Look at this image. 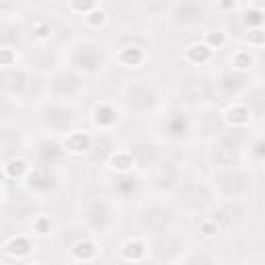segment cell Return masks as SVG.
Masks as SVG:
<instances>
[{
    "mask_svg": "<svg viewBox=\"0 0 265 265\" xmlns=\"http://www.w3.org/2000/svg\"><path fill=\"white\" fill-rule=\"evenodd\" d=\"M246 42H249L251 46H261V44H265V31L259 29V27H255L253 31H249V35H246Z\"/></svg>",
    "mask_w": 265,
    "mask_h": 265,
    "instance_id": "obj_22",
    "label": "cell"
},
{
    "mask_svg": "<svg viewBox=\"0 0 265 265\" xmlns=\"http://www.w3.org/2000/svg\"><path fill=\"white\" fill-rule=\"evenodd\" d=\"M29 187L35 191H46L52 187V176L46 170H35L29 176Z\"/></svg>",
    "mask_w": 265,
    "mask_h": 265,
    "instance_id": "obj_12",
    "label": "cell"
},
{
    "mask_svg": "<svg viewBox=\"0 0 265 265\" xmlns=\"http://www.w3.org/2000/svg\"><path fill=\"white\" fill-rule=\"evenodd\" d=\"M199 232L205 236V238H209V236H214L216 232H218V222L211 218V220H203L201 224H199Z\"/></svg>",
    "mask_w": 265,
    "mask_h": 265,
    "instance_id": "obj_20",
    "label": "cell"
},
{
    "mask_svg": "<svg viewBox=\"0 0 265 265\" xmlns=\"http://www.w3.org/2000/svg\"><path fill=\"white\" fill-rule=\"evenodd\" d=\"M255 7L257 9H265V0H255Z\"/></svg>",
    "mask_w": 265,
    "mask_h": 265,
    "instance_id": "obj_32",
    "label": "cell"
},
{
    "mask_svg": "<svg viewBox=\"0 0 265 265\" xmlns=\"http://www.w3.org/2000/svg\"><path fill=\"white\" fill-rule=\"evenodd\" d=\"M96 253H98L96 244L90 242V240H79V242L73 246V255H75V259H79V261H92V259L96 257Z\"/></svg>",
    "mask_w": 265,
    "mask_h": 265,
    "instance_id": "obj_11",
    "label": "cell"
},
{
    "mask_svg": "<svg viewBox=\"0 0 265 265\" xmlns=\"http://www.w3.org/2000/svg\"><path fill=\"white\" fill-rule=\"evenodd\" d=\"M46 125H50L52 129H66L70 125V112H66L64 108H58V106H54V108H50L46 112Z\"/></svg>",
    "mask_w": 265,
    "mask_h": 265,
    "instance_id": "obj_4",
    "label": "cell"
},
{
    "mask_svg": "<svg viewBox=\"0 0 265 265\" xmlns=\"http://www.w3.org/2000/svg\"><path fill=\"white\" fill-rule=\"evenodd\" d=\"M100 62V56H98V50L92 48V46H83L79 52H77V64L85 70V73H94L96 66Z\"/></svg>",
    "mask_w": 265,
    "mask_h": 265,
    "instance_id": "obj_2",
    "label": "cell"
},
{
    "mask_svg": "<svg viewBox=\"0 0 265 265\" xmlns=\"http://www.w3.org/2000/svg\"><path fill=\"white\" fill-rule=\"evenodd\" d=\"M60 155V149H58V145H54V143H44L42 145V157H44V160L48 162H52V160H54V157H58Z\"/></svg>",
    "mask_w": 265,
    "mask_h": 265,
    "instance_id": "obj_21",
    "label": "cell"
},
{
    "mask_svg": "<svg viewBox=\"0 0 265 265\" xmlns=\"http://www.w3.org/2000/svg\"><path fill=\"white\" fill-rule=\"evenodd\" d=\"M31 251V242L25 238V236H13L5 242V253L9 257H25L27 253Z\"/></svg>",
    "mask_w": 265,
    "mask_h": 265,
    "instance_id": "obj_3",
    "label": "cell"
},
{
    "mask_svg": "<svg viewBox=\"0 0 265 265\" xmlns=\"http://www.w3.org/2000/svg\"><path fill=\"white\" fill-rule=\"evenodd\" d=\"M104 19H106V15L102 11H90V15H87V23L90 25H100L104 23Z\"/></svg>",
    "mask_w": 265,
    "mask_h": 265,
    "instance_id": "obj_27",
    "label": "cell"
},
{
    "mask_svg": "<svg viewBox=\"0 0 265 265\" xmlns=\"http://www.w3.org/2000/svg\"><path fill=\"white\" fill-rule=\"evenodd\" d=\"M255 149H257L255 153L263 157V155H265V141H261V143H257V147H255Z\"/></svg>",
    "mask_w": 265,
    "mask_h": 265,
    "instance_id": "obj_31",
    "label": "cell"
},
{
    "mask_svg": "<svg viewBox=\"0 0 265 265\" xmlns=\"http://www.w3.org/2000/svg\"><path fill=\"white\" fill-rule=\"evenodd\" d=\"M224 42H226L224 33H220V31H211V33H207V46H209V48H222Z\"/></svg>",
    "mask_w": 265,
    "mask_h": 265,
    "instance_id": "obj_24",
    "label": "cell"
},
{
    "mask_svg": "<svg viewBox=\"0 0 265 265\" xmlns=\"http://www.w3.org/2000/svg\"><path fill=\"white\" fill-rule=\"evenodd\" d=\"M129 104H131V108H135L139 112H145L153 104V92L147 90L145 85H137L129 92Z\"/></svg>",
    "mask_w": 265,
    "mask_h": 265,
    "instance_id": "obj_1",
    "label": "cell"
},
{
    "mask_svg": "<svg viewBox=\"0 0 265 265\" xmlns=\"http://www.w3.org/2000/svg\"><path fill=\"white\" fill-rule=\"evenodd\" d=\"M185 56H187V60H189V62L201 64V62H205V60L211 56V48H209L207 44H193V46H189V48H187Z\"/></svg>",
    "mask_w": 265,
    "mask_h": 265,
    "instance_id": "obj_7",
    "label": "cell"
},
{
    "mask_svg": "<svg viewBox=\"0 0 265 265\" xmlns=\"http://www.w3.org/2000/svg\"><path fill=\"white\" fill-rule=\"evenodd\" d=\"M179 15L187 21L201 19V7L195 3V0H183L181 7H179Z\"/></svg>",
    "mask_w": 265,
    "mask_h": 265,
    "instance_id": "obj_13",
    "label": "cell"
},
{
    "mask_svg": "<svg viewBox=\"0 0 265 265\" xmlns=\"http://www.w3.org/2000/svg\"><path fill=\"white\" fill-rule=\"evenodd\" d=\"M11 60H13V52H11L9 48H5V50H3V66H9Z\"/></svg>",
    "mask_w": 265,
    "mask_h": 265,
    "instance_id": "obj_30",
    "label": "cell"
},
{
    "mask_svg": "<svg viewBox=\"0 0 265 265\" xmlns=\"http://www.w3.org/2000/svg\"><path fill=\"white\" fill-rule=\"evenodd\" d=\"M33 230L38 234H48L50 232V220L46 216H38L33 220Z\"/></svg>",
    "mask_w": 265,
    "mask_h": 265,
    "instance_id": "obj_23",
    "label": "cell"
},
{
    "mask_svg": "<svg viewBox=\"0 0 265 265\" xmlns=\"http://www.w3.org/2000/svg\"><path fill=\"white\" fill-rule=\"evenodd\" d=\"M143 58H145V54H143V50L141 48H135V46H131V48H125L118 54V60L122 62V64H127V66H139L141 62H143Z\"/></svg>",
    "mask_w": 265,
    "mask_h": 265,
    "instance_id": "obj_10",
    "label": "cell"
},
{
    "mask_svg": "<svg viewBox=\"0 0 265 265\" xmlns=\"http://www.w3.org/2000/svg\"><path fill=\"white\" fill-rule=\"evenodd\" d=\"M33 33H35V38H40V40L50 38V25L48 23H35Z\"/></svg>",
    "mask_w": 265,
    "mask_h": 265,
    "instance_id": "obj_26",
    "label": "cell"
},
{
    "mask_svg": "<svg viewBox=\"0 0 265 265\" xmlns=\"http://www.w3.org/2000/svg\"><path fill=\"white\" fill-rule=\"evenodd\" d=\"M96 7V0H73V9L79 13H90Z\"/></svg>",
    "mask_w": 265,
    "mask_h": 265,
    "instance_id": "obj_25",
    "label": "cell"
},
{
    "mask_svg": "<svg viewBox=\"0 0 265 265\" xmlns=\"http://www.w3.org/2000/svg\"><path fill=\"white\" fill-rule=\"evenodd\" d=\"M244 21L249 23V25H253V27H259V25L265 21V13H263L261 9L246 11V15H244Z\"/></svg>",
    "mask_w": 265,
    "mask_h": 265,
    "instance_id": "obj_19",
    "label": "cell"
},
{
    "mask_svg": "<svg viewBox=\"0 0 265 265\" xmlns=\"http://www.w3.org/2000/svg\"><path fill=\"white\" fill-rule=\"evenodd\" d=\"M122 253L129 261H141L145 255V244L139 240H129L125 246H122Z\"/></svg>",
    "mask_w": 265,
    "mask_h": 265,
    "instance_id": "obj_14",
    "label": "cell"
},
{
    "mask_svg": "<svg viewBox=\"0 0 265 265\" xmlns=\"http://www.w3.org/2000/svg\"><path fill=\"white\" fill-rule=\"evenodd\" d=\"M226 122L232 127H242L249 122V108H244V106H232L230 110L226 112Z\"/></svg>",
    "mask_w": 265,
    "mask_h": 265,
    "instance_id": "obj_9",
    "label": "cell"
},
{
    "mask_svg": "<svg viewBox=\"0 0 265 265\" xmlns=\"http://www.w3.org/2000/svg\"><path fill=\"white\" fill-rule=\"evenodd\" d=\"M94 120H96V125L100 127H110L116 122V112L110 108L108 104H100L98 108L94 110Z\"/></svg>",
    "mask_w": 265,
    "mask_h": 265,
    "instance_id": "obj_8",
    "label": "cell"
},
{
    "mask_svg": "<svg viewBox=\"0 0 265 265\" xmlns=\"http://www.w3.org/2000/svg\"><path fill=\"white\" fill-rule=\"evenodd\" d=\"M110 164H112V168L125 172L129 168H133V155L131 153H116V155H112Z\"/></svg>",
    "mask_w": 265,
    "mask_h": 265,
    "instance_id": "obj_16",
    "label": "cell"
},
{
    "mask_svg": "<svg viewBox=\"0 0 265 265\" xmlns=\"http://www.w3.org/2000/svg\"><path fill=\"white\" fill-rule=\"evenodd\" d=\"M218 7L222 11H232L236 7V0H218Z\"/></svg>",
    "mask_w": 265,
    "mask_h": 265,
    "instance_id": "obj_29",
    "label": "cell"
},
{
    "mask_svg": "<svg viewBox=\"0 0 265 265\" xmlns=\"http://www.w3.org/2000/svg\"><path fill=\"white\" fill-rule=\"evenodd\" d=\"M118 189H120L122 193H131V191L135 189V181H133V179H122V181L118 183Z\"/></svg>",
    "mask_w": 265,
    "mask_h": 265,
    "instance_id": "obj_28",
    "label": "cell"
},
{
    "mask_svg": "<svg viewBox=\"0 0 265 265\" xmlns=\"http://www.w3.org/2000/svg\"><path fill=\"white\" fill-rule=\"evenodd\" d=\"M232 64H234L236 68H240V70H246V68L253 66V56L249 54V52L240 50V52H236V54L232 56Z\"/></svg>",
    "mask_w": 265,
    "mask_h": 265,
    "instance_id": "obj_17",
    "label": "cell"
},
{
    "mask_svg": "<svg viewBox=\"0 0 265 265\" xmlns=\"http://www.w3.org/2000/svg\"><path fill=\"white\" fill-rule=\"evenodd\" d=\"M87 222H90V226L96 228V230H102L106 226V222H108V209H106V205L94 203L90 207V211H87Z\"/></svg>",
    "mask_w": 265,
    "mask_h": 265,
    "instance_id": "obj_5",
    "label": "cell"
},
{
    "mask_svg": "<svg viewBox=\"0 0 265 265\" xmlns=\"http://www.w3.org/2000/svg\"><path fill=\"white\" fill-rule=\"evenodd\" d=\"M25 170H27V166H25L23 160H13V162H9V164L5 166V174H7V176H13V179L21 176Z\"/></svg>",
    "mask_w": 265,
    "mask_h": 265,
    "instance_id": "obj_18",
    "label": "cell"
},
{
    "mask_svg": "<svg viewBox=\"0 0 265 265\" xmlns=\"http://www.w3.org/2000/svg\"><path fill=\"white\" fill-rule=\"evenodd\" d=\"M187 129H189V120H187V116L185 114H176L170 122H168V131L172 133V135H185L187 133Z\"/></svg>",
    "mask_w": 265,
    "mask_h": 265,
    "instance_id": "obj_15",
    "label": "cell"
},
{
    "mask_svg": "<svg viewBox=\"0 0 265 265\" xmlns=\"http://www.w3.org/2000/svg\"><path fill=\"white\" fill-rule=\"evenodd\" d=\"M66 149L68 151H73V153H83L92 147V139L87 133H73V135H68L66 137Z\"/></svg>",
    "mask_w": 265,
    "mask_h": 265,
    "instance_id": "obj_6",
    "label": "cell"
}]
</instances>
